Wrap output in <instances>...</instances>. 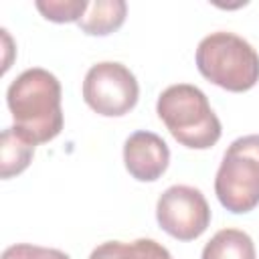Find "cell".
<instances>
[{
    "label": "cell",
    "mask_w": 259,
    "mask_h": 259,
    "mask_svg": "<svg viewBox=\"0 0 259 259\" xmlns=\"http://www.w3.org/2000/svg\"><path fill=\"white\" fill-rule=\"evenodd\" d=\"M59 79L40 67L22 71L6 91V103L14 125L34 144L55 140L63 130Z\"/></svg>",
    "instance_id": "cell-1"
},
{
    "label": "cell",
    "mask_w": 259,
    "mask_h": 259,
    "mask_svg": "<svg viewBox=\"0 0 259 259\" xmlns=\"http://www.w3.org/2000/svg\"><path fill=\"white\" fill-rule=\"evenodd\" d=\"M156 113L172 138L190 150H208L223 134L206 95L190 83L166 87L158 97Z\"/></svg>",
    "instance_id": "cell-2"
},
{
    "label": "cell",
    "mask_w": 259,
    "mask_h": 259,
    "mask_svg": "<svg viewBox=\"0 0 259 259\" xmlns=\"http://www.w3.org/2000/svg\"><path fill=\"white\" fill-rule=\"evenodd\" d=\"M196 69L210 83L243 93L259 81V55L243 36L217 30L198 42Z\"/></svg>",
    "instance_id": "cell-3"
},
{
    "label": "cell",
    "mask_w": 259,
    "mask_h": 259,
    "mask_svg": "<svg viewBox=\"0 0 259 259\" xmlns=\"http://www.w3.org/2000/svg\"><path fill=\"white\" fill-rule=\"evenodd\" d=\"M214 194L233 214H245L259 204V134L231 142L217 170Z\"/></svg>",
    "instance_id": "cell-4"
},
{
    "label": "cell",
    "mask_w": 259,
    "mask_h": 259,
    "mask_svg": "<svg viewBox=\"0 0 259 259\" xmlns=\"http://www.w3.org/2000/svg\"><path fill=\"white\" fill-rule=\"evenodd\" d=\"M140 97L136 75L117 61L93 65L83 79L85 103L103 117H121L130 113Z\"/></svg>",
    "instance_id": "cell-5"
},
{
    "label": "cell",
    "mask_w": 259,
    "mask_h": 259,
    "mask_svg": "<svg viewBox=\"0 0 259 259\" xmlns=\"http://www.w3.org/2000/svg\"><path fill=\"white\" fill-rule=\"evenodd\" d=\"M156 219L164 233L178 241L198 239L210 225V206L204 194L188 184L166 188L156 202Z\"/></svg>",
    "instance_id": "cell-6"
},
{
    "label": "cell",
    "mask_w": 259,
    "mask_h": 259,
    "mask_svg": "<svg viewBox=\"0 0 259 259\" xmlns=\"http://www.w3.org/2000/svg\"><path fill=\"white\" fill-rule=\"evenodd\" d=\"M123 164L132 178L140 182H154L170 164L168 144L154 132H134L123 144Z\"/></svg>",
    "instance_id": "cell-7"
},
{
    "label": "cell",
    "mask_w": 259,
    "mask_h": 259,
    "mask_svg": "<svg viewBox=\"0 0 259 259\" xmlns=\"http://www.w3.org/2000/svg\"><path fill=\"white\" fill-rule=\"evenodd\" d=\"M36 144L16 125H10L2 132L0 142V176L4 180L24 172L32 160Z\"/></svg>",
    "instance_id": "cell-8"
},
{
    "label": "cell",
    "mask_w": 259,
    "mask_h": 259,
    "mask_svg": "<svg viewBox=\"0 0 259 259\" xmlns=\"http://www.w3.org/2000/svg\"><path fill=\"white\" fill-rule=\"evenodd\" d=\"M125 14L127 4L123 0H93L77 24L85 34L107 36L125 22Z\"/></svg>",
    "instance_id": "cell-9"
},
{
    "label": "cell",
    "mask_w": 259,
    "mask_h": 259,
    "mask_svg": "<svg viewBox=\"0 0 259 259\" xmlns=\"http://www.w3.org/2000/svg\"><path fill=\"white\" fill-rule=\"evenodd\" d=\"M202 259H257V251L245 231L221 229L204 245Z\"/></svg>",
    "instance_id": "cell-10"
},
{
    "label": "cell",
    "mask_w": 259,
    "mask_h": 259,
    "mask_svg": "<svg viewBox=\"0 0 259 259\" xmlns=\"http://www.w3.org/2000/svg\"><path fill=\"white\" fill-rule=\"evenodd\" d=\"M36 10L51 22H79L89 2L85 0H36Z\"/></svg>",
    "instance_id": "cell-11"
},
{
    "label": "cell",
    "mask_w": 259,
    "mask_h": 259,
    "mask_svg": "<svg viewBox=\"0 0 259 259\" xmlns=\"http://www.w3.org/2000/svg\"><path fill=\"white\" fill-rule=\"evenodd\" d=\"M0 259H71V257L59 249L30 245V243H16L4 249Z\"/></svg>",
    "instance_id": "cell-12"
},
{
    "label": "cell",
    "mask_w": 259,
    "mask_h": 259,
    "mask_svg": "<svg viewBox=\"0 0 259 259\" xmlns=\"http://www.w3.org/2000/svg\"><path fill=\"white\" fill-rule=\"evenodd\" d=\"M89 259H142V257H140V249H138L136 241H132V243L105 241L91 251Z\"/></svg>",
    "instance_id": "cell-13"
}]
</instances>
